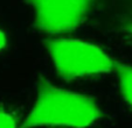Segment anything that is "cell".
<instances>
[{
  "label": "cell",
  "instance_id": "obj_7",
  "mask_svg": "<svg viewBox=\"0 0 132 128\" xmlns=\"http://www.w3.org/2000/svg\"><path fill=\"white\" fill-rule=\"evenodd\" d=\"M129 5L132 7V0H129Z\"/></svg>",
  "mask_w": 132,
  "mask_h": 128
},
{
  "label": "cell",
  "instance_id": "obj_8",
  "mask_svg": "<svg viewBox=\"0 0 132 128\" xmlns=\"http://www.w3.org/2000/svg\"><path fill=\"white\" fill-rule=\"evenodd\" d=\"M129 30H130V33L132 34V26H130V28H129Z\"/></svg>",
  "mask_w": 132,
  "mask_h": 128
},
{
  "label": "cell",
  "instance_id": "obj_1",
  "mask_svg": "<svg viewBox=\"0 0 132 128\" xmlns=\"http://www.w3.org/2000/svg\"><path fill=\"white\" fill-rule=\"evenodd\" d=\"M100 115V108L92 98L63 90L42 79L35 104L23 120L22 128H87Z\"/></svg>",
  "mask_w": 132,
  "mask_h": 128
},
{
  "label": "cell",
  "instance_id": "obj_4",
  "mask_svg": "<svg viewBox=\"0 0 132 128\" xmlns=\"http://www.w3.org/2000/svg\"><path fill=\"white\" fill-rule=\"evenodd\" d=\"M118 79H119L120 92L126 103L132 107V67L118 65Z\"/></svg>",
  "mask_w": 132,
  "mask_h": 128
},
{
  "label": "cell",
  "instance_id": "obj_5",
  "mask_svg": "<svg viewBox=\"0 0 132 128\" xmlns=\"http://www.w3.org/2000/svg\"><path fill=\"white\" fill-rule=\"evenodd\" d=\"M0 128H19V125L12 114L0 109Z\"/></svg>",
  "mask_w": 132,
  "mask_h": 128
},
{
  "label": "cell",
  "instance_id": "obj_3",
  "mask_svg": "<svg viewBox=\"0 0 132 128\" xmlns=\"http://www.w3.org/2000/svg\"><path fill=\"white\" fill-rule=\"evenodd\" d=\"M37 28L59 34L76 29L88 15L92 0H29Z\"/></svg>",
  "mask_w": 132,
  "mask_h": 128
},
{
  "label": "cell",
  "instance_id": "obj_2",
  "mask_svg": "<svg viewBox=\"0 0 132 128\" xmlns=\"http://www.w3.org/2000/svg\"><path fill=\"white\" fill-rule=\"evenodd\" d=\"M47 48L57 72L65 79L105 74L118 68L102 48L85 41L55 39L48 42Z\"/></svg>",
  "mask_w": 132,
  "mask_h": 128
},
{
  "label": "cell",
  "instance_id": "obj_6",
  "mask_svg": "<svg viewBox=\"0 0 132 128\" xmlns=\"http://www.w3.org/2000/svg\"><path fill=\"white\" fill-rule=\"evenodd\" d=\"M5 45H6V36L3 30H0V51L5 48Z\"/></svg>",
  "mask_w": 132,
  "mask_h": 128
}]
</instances>
